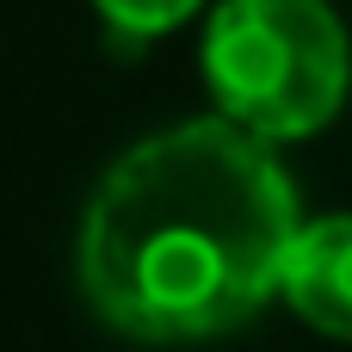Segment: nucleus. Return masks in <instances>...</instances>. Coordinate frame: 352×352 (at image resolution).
<instances>
[{
	"label": "nucleus",
	"mask_w": 352,
	"mask_h": 352,
	"mask_svg": "<svg viewBox=\"0 0 352 352\" xmlns=\"http://www.w3.org/2000/svg\"><path fill=\"white\" fill-rule=\"evenodd\" d=\"M303 229L272 142L229 118H186L124 148L80 217V297L142 346H198L248 328L285 285Z\"/></svg>",
	"instance_id": "nucleus-1"
},
{
	"label": "nucleus",
	"mask_w": 352,
	"mask_h": 352,
	"mask_svg": "<svg viewBox=\"0 0 352 352\" xmlns=\"http://www.w3.org/2000/svg\"><path fill=\"white\" fill-rule=\"evenodd\" d=\"M198 62L217 118L260 142L328 130L352 87V43L328 0H217Z\"/></svg>",
	"instance_id": "nucleus-2"
},
{
	"label": "nucleus",
	"mask_w": 352,
	"mask_h": 352,
	"mask_svg": "<svg viewBox=\"0 0 352 352\" xmlns=\"http://www.w3.org/2000/svg\"><path fill=\"white\" fill-rule=\"evenodd\" d=\"M278 297L291 303L297 322L352 346V210L316 217L297 229Z\"/></svg>",
	"instance_id": "nucleus-3"
},
{
	"label": "nucleus",
	"mask_w": 352,
	"mask_h": 352,
	"mask_svg": "<svg viewBox=\"0 0 352 352\" xmlns=\"http://www.w3.org/2000/svg\"><path fill=\"white\" fill-rule=\"evenodd\" d=\"M204 0H93V12L105 19V31L118 43H148L161 31H179Z\"/></svg>",
	"instance_id": "nucleus-4"
}]
</instances>
